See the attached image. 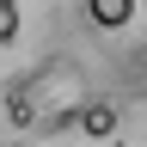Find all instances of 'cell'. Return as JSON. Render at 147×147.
Segmentation results:
<instances>
[{"mask_svg":"<svg viewBox=\"0 0 147 147\" xmlns=\"http://www.w3.org/2000/svg\"><path fill=\"white\" fill-rule=\"evenodd\" d=\"M80 129H86L92 141H110V135H117V104H110V98H92L80 110Z\"/></svg>","mask_w":147,"mask_h":147,"instance_id":"3957f363","label":"cell"},{"mask_svg":"<svg viewBox=\"0 0 147 147\" xmlns=\"http://www.w3.org/2000/svg\"><path fill=\"white\" fill-rule=\"evenodd\" d=\"M86 104H92V92H86V74L74 55H49L6 86V117L25 135H61V129L80 123Z\"/></svg>","mask_w":147,"mask_h":147,"instance_id":"6da1fadb","label":"cell"},{"mask_svg":"<svg viewBox=\"0 0 147 147\" xmlns=\"http://www.w3.org/2000/svg\"><path fill=\"white\" fill-rule=\"evenodd\" d=\"M135 6H141V0H86V25L92 31H129Z\"/></svg>","mask_w":147,"mask_h":147,"instance_id":"7a4b0ae2","label":"cell"},{"mask_svg":"<svg viewBox=\"0 0 147 147\" xmlns=\"http://www.w3.org/2000/svg\"><path fill=\"white\" fill-rule=\"evenodd\" d=\"M18 37V0H0V43Z\"/></svg>","mask_w":147,"mask_h":147,"instance_id":"277c9868","label":"cell"}]
</instances>
